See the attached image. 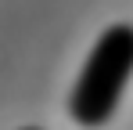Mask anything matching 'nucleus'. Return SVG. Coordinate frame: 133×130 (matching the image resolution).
<instances>
[{
	"instance_id": "nucleus-1",
	"label": "nucleus",
	"mask_w": 133,
	"mask_h": 130,
	"mask_svg": "<svg viewBox=\"0 0 133 130\" xmlns=\"http://www.w3.org/2000/svg\"><path fill=\"white\" fill-rule=\"evenodd\" d=\"M130 76H133V25L119 22V25H108L97 36L79 80L68 94L72 119L87 130L104 127L115 116Z\"/></svg>"
},
{
	"instance_id": "nucleus-2",
	"label": "nucleus",
	"mask_w": 133,
	"mask_h": 130,
	"mask_svg": "<svg viewBox=\"0 0 133 130\" xmlns=\"http://www.w3.org/2000/svg\"><path fill=\"white\" fill-rule=\"evenodd\" d=\"M25 130H40V127H25Z\"/></svg>"
}]
</instances>
